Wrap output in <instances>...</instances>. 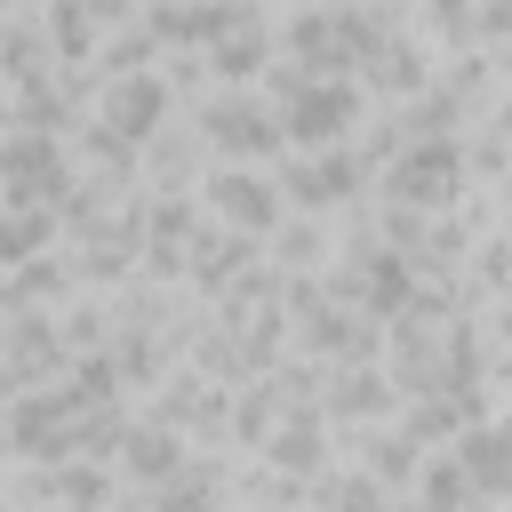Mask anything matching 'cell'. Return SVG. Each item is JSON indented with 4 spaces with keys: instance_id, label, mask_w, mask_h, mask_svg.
Listing matches in <instances>:
<instances>
[{
    "instance_id": "4",
    "label": "cell",
    "mask_w": 512,
    "mask_h": 512,
    "mask_svg": "<svg viewBox=\"0 0 512 512\" xmlns=\"http://www.w3.org/2000/svg\"><path fill=\"white\" fill-rule=\"evenodd\" d=\"M216 136H224V144H264V120H256V112H224Z\"/></svg>"
},
{
    "instance_id": "3",
    "label": "cell",
    "mask_w": 512,
    "mask_h": 512,
    "mask_svg": "<svg viewBox=\"0 0 512 512\" xmlns=\"http://www.w3.org/2000/svg\"><path fill=\"white\" fill-rule=\"evenodd\" d=\"M224 208H232V216H256V224L272 216V200H264V184H224Z\"/></svg>"
},
{
    "instance_id": "1",
    "label": "cell",
    "mask_w": 512,
    "mask_h": 512,
    "mask_svg": "<svg viewBox=\"0 0 512 512\" xmlns=\"http://www.w3.org/2000/svg\"><path fill=\"white\" fill-rule=\"evenodd\" d=\"M344 120H352V96H344V88H304V96H296V112H288V128H296L304 144L344 136Z\"/></svg>"
},
{
    "instance_id": "2",
    "label": "cell",
    "mask_w": 512,
    "mask_h": 512,
    "mask_svg": "<svg viewBox=\"0 0 512 512\" xmlns=\"http://www.w3.org/2000/svg\"><path fill=\"white\" fill-rule=\"evenodd\" d=\"M344 176H352L344 160H328V168H304V176H296V200H336V184H344Z\"/></svg>"
}]
</instances>
